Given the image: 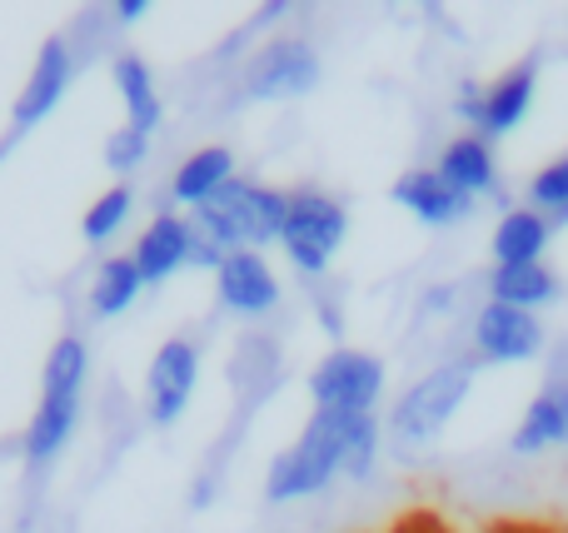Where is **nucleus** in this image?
I'll return each mask as SVG.
<instances>
[{
	"label": "nucleus",
	"mask_w": 568,
	"mask_h": 533,
	"mask_svg": "<svg viewBox=\"0 0 568 533\" xmlns=\"http://www.w3.org/2000/svg\"><path fill=\"white\" fill-rule=\"evenodd\" d=\"M389 199L409 219H419L424 229H454V225H464V219L479 209L469 195H459V189H454L434 165H409L389 185Z\"/></svg>",
	"instance_id": "14"
},
{
	"label": "nucleus",
	"mask_w": 568,
	"mask_h": 533,
	"mask_svg": "<svg viewBox=\"0 0 568 533\" xmlns=\"http://www.w3.org/2000/svg\"><path fill=\"white\" fill-rule=\"evenodd\" d=\"M509 449L519 459H539L554 449H568V365L544 379V389L524 404L519 424L509 434Z\"/></svg>",
	"instance_id": "15"
},
{
	"label": "nucleus",
	"mask_w": 568,
	"mask_h": 533,
	"mask_svg": "<svg viewBox=\"0 0 568 533\" xmlns=\"http://www.w3.org/2000/svg\"><path fill=\"white\" fill-rule=\"evenodd\" d=\"M549 245H554L549 219H544L539 209H529V205H509L499 215V225H494V235H489V259H494V269L544 265Z\"/></svg>",
	"instance_id": "19"
},
{
	"label": "nucleus",
	"mask_w": 568,
	"mask_h": 533,
	"mask_svg": "<svg viewBox=\"0 0 568 533\" xmlns=\"http://www.w3.org/2000/svg\"><path fill=\"white\" fill-rule=\"evenodd\" d=\"M190 255H195V219L180 209H155L130 245V259H135L145 289L170 285L180 269H190Z\"/></svg>",
	"instance_id": "13"
},
{
	"label": "nucleus",
	"mask_w": 568,
	"mask_h": 533,
	"mask_svg": "<svg viewBox=\"0 0 568 533\" xmlns=\"http://www.w3.org/2000/svg\"><path fill=\"white\" fill-rule=\"evenodd\" d=\"M559 295H564V279L549 259L544 265H514V269L489 265V275H484V299L524 309V315H544L549 305H559Z\"/></svg>",
	"instance_id": "20"
},
{
	"label": "nucleus",
	"mask_w": 568,
	"mask_h": 533,
	"mask_svg": "<svg viewBox=\"0 0 568 533\" xmlns=\"http://www.w3.org/2000/svg\"><path fill=\"white\" fill-rule=\"evenodd\" d=\"M110 80H115V95L125 105V125L155 140L160 125H165V95H160V80L150 70V60L135 55V50H120L110 60Z\"/></svg>",
	"instance_id": "18"
},
{
	"label": "nucleus",
	"mask_w": 568,
	"mask_h": 533,
	"mask_svg": "<svg viewBox=\"0 0 568 533\" xmlns=\"http://www.w3.org/2000/svg\"><path fill=\"white\" fill-rule=\"evenodd\" d=\"M474 365L469 355H454V359H439L434 369H424L414 385L399 389V399L389 404L384 414V444L399 449V454H424L444 439V429L459 419L464 399L474 389Z\"/></svg>",
	"instance_id": "2"
},
{
	"label": "nucleus",
	"mask_w": 568,
	"mask_h": 533,
	"mask_svg": "<svg viewBox=\"0 0 568 533\" xmlns=\"http://www.w3.org/2000/svg\"><path fill=\"white\" fill-rule=\"evenodd\" d=\"M150 150H155V140L150 135H140V130H130V125H115L105 135V170L130 185V175L150 165Z\"/></svg>",
	"instance_id": "26"
},
{
	"label": "nucleus",
	"mask_w": 568,
	"mask_h": 533,
	"mask_svg": "<svg viewBox=\"0 0 568 533\" xmlns=\"http://www.w3.org/2000/svg\"><path fill=\"white\" fill-rule=\"evenodd\" d=\"M85 394H90V339L85 335H60L40 369V399L30 414L26 434H20V464L26 474H45L60 454L70 449L80 419H85Z\"/></svg>",
	"instance_id": "1"
},
{
	"label": "nucleus",
	"mask_w": 568,
	"mask_h": 533,
	"mask_svg": "<svg viewBox=\"0 0 568 533\" xmlns=\"http://www.w3.org/2000/svg\"><path fill=\"white\" fill-rule=\"evenodd\" d=\"M344 424H349V419L310 414L300 439L284 444L280 454L270 459L265 504L290 509V504H310V499L329 494L334 479H344Z\"/></svg>",
	"instance_id": "4"
},
{
	"label": "nucleus",
	"mask_w": 568,
	"mask_h": 533,
	"mask_svg": "<svg viewBox=\"0 0 568 533\" xmlns=\"http://www.w3.org/2000/svg\"><path fill=\"white\" fill-rule=\"evenodd\" d=\"M230 385L245 394V404H260V394L280 385V345L265 335H245L230 355Z\"/></svg>",
	"instance_id": "22"
},
{
	"label": "nucleus",
	"mask_w": 568,
	"mask_h": 533,
	"mask_svg": "<svg viewBox=\"0 0 568 533\" xmlns=\"http://www.w3.org/2000/svg\"><path fill=\"white\" fill-rule=\"evenodd\" d=\"M200 375H205L200 339L170 335L145 365V389H140V414H145V424L150 429H175L180 419L190 414V404H195Z\"/></svg>",
	"instance_id": "8"
},
{
	"label": "nucleus",
	"mask_w": 568,
	"mask_h": 533,
	"mask_svg": "<svg viewBox=\"0 0 568 533\" xmlns=\"http://www.w3.org/2000/svg\"><path fill=\"white\" fill-rule=\"evenodd\" d=\"M524 205L539 209L554 229L568 225V150L554 155V160H544V165L534 170L529 185H524Z\"/></svg>",
	"instance_id": "24"
},
{
	"label": "nucleus",
	"mask_w": 568,
	"mask_h": 533,
	"mask_svg": "<svg viewBox=\"0 0 568 533\" xmlns=\"http://www.w3.org/2000/svg\"><path fill=\"white\" fill-rule=\"evenodd\" d=\"M379 454H384V419L379 414L349 419L344 424V479L349 484H369L374 469H379Z\"/></svg>",
	"instance_id": "25"
},
{
	"label": "nucleus",
	"mask_w": 568,
	"mask_h": 533,
	"mask_svg": "<svg viewBox=\"0 0 568 533\" xmlns=\"http://www.w3.org/2000/svg\"><path fill=\"white\" fill-rule=\"evenodd\" d=\"M544 345H549V335H544L539 315L494 305V299H484L469 315V359L474 365H499V369L534 365V359L544 355Z\"/></svg>",
	"instance_id": "9"
},
{
	"label": "nucleus",
	"mask_w": 568,
	"mask_h": 533,
	"mask_svg": "<svg viewBox=\"0 0 568 533\" xmlns=\"http://www.w3.org/2000/svg\"><path fill=\"white\" fill-rule=\"evenodd\" d=\"M324 80V60L314 50L310 35H270L245 55V65L235 70V100L245 105H284V100L314 95Z\"/></svg>",
	"instance_id": "6"
},
{
	"label": "nucleus",
	"mask_w": 568,
	"mask_h": 533,
	"mask_svg": "<svg viewBox=\"0 0 568 533\" xmlns=\"http://www.w3.org/2000/svg\"><path fill=\"white\" fill-rule=\"evenodd\" d=\"M534 100H539V55H524L514 60L504 75H494L479 95V115H474L469 135H484L489 145L509 140L514 130L529 120Z\"/></svg>",
	"instance_id": "12"
},
{
	"label": "nucleus",
	"mask_w": 568,
	"mask_h": 533,
	"mask_svg": "<svg viewBox=\"0 0 568 533\" xmlns=\"http://www.w3.org/2000/svg\"><path fill=\"white\" fill-rule=\"evenodd\" d=\"M235 175H240V160L230 145H195L190 155H180L175 175H170V205H175L180 215H195V209H205Z\"/></svg>",
	"instance_id": "17"
},
{
	"label": "nucleus",
	"mask_w": 568,
	"mask_h": 533,
	"mask_svg": "<svg viewBox=\"0 0 568 533\" xmlns=\"http://www.w3.org/2000/svg\"><path fill=\"white\" fill-rule=\"evenodd\" d=\"M75 70H80V60H75V50H70V40L50 35L45 45H40L36 65H30V80L20 85L16 105H10V140H20L26 130H36L40 120L55 115V105L65 100Z\"/></svg>",
	"instance_id": "11"
},
{
	"label": "nucleus",
	"mask_w": 568,
	"mask_h": 533,
	"mask_svg": "<svg viewBox=\"0 0 568 533\" xmlns=\"http://www.w3.org/2000/svg\"><path fill=\"white\" fill-rule=\"evenodd\" d=\"M349 239V205L320 185H294L280 229V255L300 279H324Z\"/></svg>",
	"instance_id": "5"
},
{
	"label": "nucleus",
	"mask_w": 568,
	"mask_h": 533,
	"mask_svg": "<svg viewBox=\"0 0 568 533\" xmlns=\"http://www.w3.org/2000/svg\"><path fill=\"white\" fill-rule=\"evenodd\" d=\"M310 414H334V419H369L379 414L384 389H389V369L369 349L334 345L320 365L310 369Z\"/></svg>",
	"instance_id": "7"
},
{
	"label": "nucleus",
	"mask_w": 568,
	"mask_h": 533,
	"mask_svg": "<svg viewBox=\"0 0 568 533\" xmlns=\"http://www.w3.org/2000/svg\"><path fill=\"white\" fill-rule=\"evenodd\" d=\"M130 215H135V185L115 180V185H110L105 195L90 199V209L80 215V239H85L90 249H110L120 235H125Z\"/></svg>",
	"instance_id": "23"
},
{
	"label": "nucleus",
	"mask_w": 568,
	"mask_h": 533,
	"mask_svg": "<svg viewBox=\"0 0 568 533\" xmlns=\"http://www.w3.org/2000/svg\"><path fill=\"white\" fill-rule=\"evenodd\" d=\"M434 170H439L444 180H449L459 195H469L474 205L479 199H499L504 195V175H499V155H494V145L484 135H454L439 145V155H434Z\"/></svg>",
	"instance_id": "16"
},
{
	"label": "nucleus",
	"mask_w": 568,
	"mask_h": 533,
	"mask_svg": "<svg viewBox=\"0 0 568 533\" xmlns=\"http://www.w3.org/2000/svg\"><path fill=\"white\" fill-rule=\"evenodd\" d=\"M110 10V25H135V20H145L150 16V0H115V6H105Z\"/></svg>",
	"instance_id": "27"
},
{
	"label": "nucleus",
	"mask_w": 568,
	"mask_h": 533,
	"mask_svg": "<svg viewBox=\"0 0 568 533\" xmlns=\"http://www.w3.org/2000/svg\"><path fill=\"white\" fill-rule=\"evenodd\" d=\"M284 209H290V189L265 185V180H250V175H235L205 209H195L190 219H195L200 239H210L220 255H235V249L280 245Z\"/></svg>",
	"instance_id": "3"
},
{
	"label": "nucleus",
	"mask_w": 568,
	"mask_h": 533,
	"mask_svg": "<svg viewBox=\"0 0 568 533\" xmlns=\"http://www.w3.org/2000/svg\"><path fill=\"white\" fill-rule=\"evenodd\" d=\"M140 295H145V279H140L130 249H125V255H120V249H115V255H100L95 275H90V289H85L90 315H95L100 325H110V319L130 315Z\"/></svg>",
	"instance_id": "21"
},
{
	"label": "nucleus",
	"mask_w": 568,
	"mask_h": 533,
	"mask_svg": "<svg viewBox=\"0 0 568 533\" xmlns=\"http://www.w3.org/2000/svg\"><path fill=\"white\" fill-rule=\"evenodd\" d=\"M210 279H215V305L240 325H260L284 305V279L265 249H235Z\"/></svg>",
	"instance_id": "10"
}]
</instances>
